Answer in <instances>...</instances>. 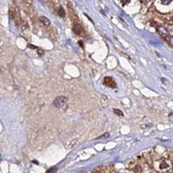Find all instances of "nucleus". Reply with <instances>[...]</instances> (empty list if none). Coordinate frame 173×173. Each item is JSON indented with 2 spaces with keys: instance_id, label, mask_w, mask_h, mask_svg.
Masks as SVG:
<instances>
[{
  "instance_id": "obj_1",
  "label": "nucleus",
  "mask_w": 173,
  "mask_h": 173,
  "mask_svg": "<svg viewBox=\"0 0 173 173\" xmlns=\"http://www.w3.org/2000/svg\"><path fill=\"white\" fill-rule=\"evenodd\" d=\"M68 97L66 96H58L55 98V101L53 102V105L54 107L58 108V109H63L66 107V104H68Z\"/></svg>"
},
{
  "instance_id": "obj_2",
  "label": "nucleus",
  "mask_w": 173,
  "mask_h": 173,
  "mask_svg": "<svg viewBox=\"0 0 173 173\" xmlns=\"http://www.w3.org/2000/svg\"><path fill=\"white\" fill-rule=\"evenodd\" d=\"M104 84H105V85H107V86L113 87V88H115V87H116V83H115V81H114L112 78H109V77H106V78H105V80H104Z\"/></svg>"
},
{
  "instance_id": "obj_3",
  "label": "nucleus",
  "mask_w": 173,
  "mask_h": 173,
  "mask_svg": "<svg viewBox=\"0 0 173 173\" xmlns=\"http://www.w3.org/2000/svg\"><path fill=\"white\" fill-rule=\"evenodd\" d=\"M39 21L42 22V24H44V25H46V26H49V25H50V20H49L48 18H46V17H41V18H39Z\"/></svg>"
},
{
  "instance_id": "obj_4",
  "label": "nucleus",
  "mask_w": 173,
  "mask_h": 173,
  "mask_svg": "<svg viewBox=\"0 0 173 173\" xmlns=\"http://www.w3.org/2000/svg\"><path fill=\"white\" fill-rule=\"evenodd\" d=\"M82 30H83V29H82L80 26H76V25H75V27H74V32H75V33L81 34V33H82Z\"/></svg>"
},
{
  "instance_id": "obj_5",
  "label": "nucleus",
  "mask_w": 173,
  "mask_h": 173,
  "mask_svg": "<svg viewBox=\"0 0 173 173\" xmlns=\"http://www.w3.org/2000/svg\"><path fill=\"white\" fill-rule=\"evenodd\" d=\"M58 15H59L60 17H64V16H65V12H64V10H63L62 7H59V8H58Z\"/></svg>"
},
{
  "instance_id": "obj_6",
  "label": "nucleus",
  "mask_w": 173,
  "mask_h": 173,
  "mask_svg": "<svg viewBox=\"0 0 173 173\" xmlns=\"http://www.w3.org/2000/svg\"><path fill=\"white\" fill-rule=\"evenodd\" d=\"M167 167H168V165L165 162H162V164H160V169H165Z\"/></svg>"
},
{
  "instance_id": "obj_7",
  "label": "nucleus",
  "mask_w": 173,
  "mask_h": 173,
  "mask_svg": "<svg viewBox=\"0 0 173 173\" xmlns=\"http://www.w3.org/2000/svg\"><path fill=\"white\" fill-rule=\"evenodd\" d=\"M114 112H115V114H117V115H119V116H122V115H123V114H122V112H121L120 110L114 109Z\"/></svg>"
},
{
  "instance_id": "obj_8",
  "label": "nucleus",
  "mask_w": 173,
  "mask_h": 173,
  "mask_svg": "<svg viewBox=\"0 0 173 173\" xmlns=\"http://www.w3.org/2000/svg\"><path fill=\"white\" fill-rule=\"evenodd\" d=\"M171 1H172V0H161L162 4H164V5H167V4H169Z\"/></svg>"
},
{
  "instance_id": "obj_9",
  "label": "nucleus",
  "mask_w": 173,
  "mask_h": 173,
  "mask_svg": "<svg viewBox=\"0 0 173 173\" xmlns=\"http://www.w3.org/2000/svg\"><path fill=\"white\" fill-rule=\"evenodd\" d=\"M130 1H131V0H121V3H122L123 5H125V4H127V3H129Z\"/></svg>"
},
{
  "instance_id": "obj_10",
  "label": "nucleus",
  "mask_w": 173,
  "mask_h": 173,
  "mask_svg": "<svg viewBox=\"0 0 173 173\" xmlns=\"http://www.w3.org/2000/svg\"><path fill=\"white\" fill-rule=\"evenodd\" d=\"M168 42H169V44H170L171 46H173V36L172 37H170V38L168 39Z\"/></svg>"
},
{
  "instance_id": "obj_11",
  "label": "nucleus",
  "mask_w": 173,
  "mask_h": 173,
  "mask_svg": "<svg viewBox=\"0 0 173 173\" xmlns=\"http://www.w3.org/2000/svg\"><path fill=\"white\" fill-rule=\"evenodd\" d=\"M54 170H56V168H51V169H49L47 172H55Z\"/></svg>"
}]
</instances>
